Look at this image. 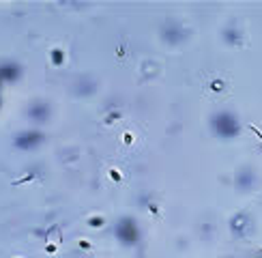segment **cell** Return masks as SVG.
Segmentation results:
<instances>
[{
  "label": "cell",
  "mask_w": 262,
  "mask_h": 258,
  "mask_svg": "<svg viewBox=\"0 0 262 258\" xmlns=\"http://www.w3.org/2000/svg\"><path fill=\"white\" fill-rule=\"evenodd\" d=\"M215 129H217V134L230 138V136H234V134L238 132V125H236V121H234V116H230V114H220V116L215 118Z\"/></svg>",
  "instance_id": "1"
},
{
  "label": "cell",
  "mask_w": 262,
  "mask_h": 258,
  "mask_svg": "<svg viewBox=\"0 0 262 258\" xmlns=\"http://www.w3.org/2000/svg\"><path fill=\"white\" fill-rule=\"evenodd\" d=\"M21 140H17L19 146H37L41 142V136L39 134H26V136H19Z\"/></svg>",
  "instance_id": "3"
},
{
  "label": "cell",
  "mask_w": 262,
  "mask_h": 258,
  "mask_svg": "<svg viewBox=\"0 0 262 258\" xmlns=\"http://www.w3.org/2000/svg\"><path fill=\"white\" fill-rule=\"evenodd\" d=\"M118 234H121V239L125 243H134L136 241V236H138V230H136V226L134 222H121V226H118Z\"/></svg>",
  "instance_id": "2"
}]
</instances>
